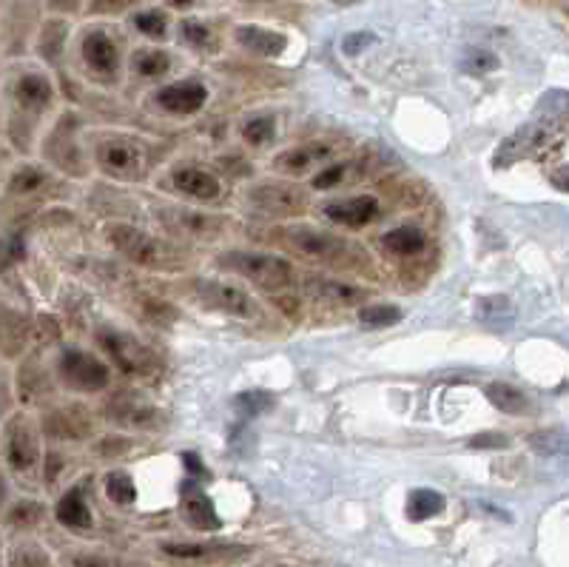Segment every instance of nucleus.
<instances>
[{
  "mask_svg": "<svg viewBox=\"0 0 569 567\" xmlns=\"http://www.w3.org/2000/svg\"><path fill=\"white\" fill-rule=\"evenodd\" d=\"M97 163L111 177L134 180L146 169V149L131 137H106L97 143Z\"/></svg>",
  "mask_w": 569,
  "mask_h": 567,
  "instance_id": "8",
  "label": "nucleus"
},
{
  "mask_svg": "<svg viewBox=\"0 0 569 567\" xmlns=\"http://www.w3.org/2000/svg\"><path fill=\"white\" fill-rule=\"evenodd\" d=\"M527 442H530V448H533L535 454L541 456H558L569 451V434L567 431H558V428H552V431H538V434L530 436Z\"/></svg>",
  "mask_w": 569,
  "mask_h": 567,
  "instance_id": "34",
  "label": "nucleus"
},
{
  "mask_svg": "<svg viewBox=\"0 0 569 567\" xmlns=\"http://www.w3.org/2000/svg\"><path fill=\"white\" fill-rule=\"evenodd\" d=\"M106 416L120 428H140V431H160L166 425V414L143 405L137 399H111L106 402Z\"/></svg>",
  "mask_w": 569,
  "mask_h": 567,
  "instance_id": "13",
  "label": "nucleus"
},
{
  "mask_svg": "<svg viewBox=\"0 0 569 567\" xmlns=\"http://www.w3.org/2000/svg\"><path fill=\"white\" fill-rule=\"evenodd\" d=\"M168 3H171V6H177V9H188L194 0H168Z\"/></svg>",
  "mask_w": 569,
  "mask_h": 567,
  "instance_id": "54",
  "label": "nucleus"
},
{
  "mask_svg": "<svg viewBox=\"0 0 569 567\" xmlns=\"http://www.w3.org/2000/svg\"><path fill=\"white\" fill-rule=\"evenodd\" d=\"M40 431L55 442H83L92 434V419L77 405H52L40 416Z\"/></svg>",
  "mask_w": 569,
  "mask_h": 567,
  "instance_id": "10",
  "label": "nucleus"
},
{
  "mask_svg": "<svg viewBox=\"0 0 569 567\" xmlns=\"http://www.w3.org/2000/svg\"><path fill=\"white\" fill-rule=\"evenodd\" d=\"M97 342L100 348L106 351V357H111V362L129 374V377H151L157 371V357L148 351L143 342H137L126 331H111V328H103L97 334Z\"/></svg>",
  "mask_w": 569,
  "mask_h": 567,
  "instance_id": "6",
  "label": "nucleus"
},
{
  "mask_svg": "<svg viewBox=\"0 0 569 567\" xmlns=\"http://www.w3.org/2000/svg\"><path fill=\"white\" fill-rule=\"evenodd\" d=\"M163 553L183 562H237L248 556V548L222 542H168L163 545Z\"/></svg>",
  "mask_w": 569,
  "mask_h": 567,
  "instance_id": "14",
  "label": "nucleus"
},
{
  "mask_svg": "<svg viewBox=\"0 0 569 567\" xmlns=\"http://www.w3.org/2000/svg\"><path fill=\"white\" fill-rule=\"evenodd\" d=\"M507 445H510V439L504 434H478L470 439V448H476V451H501Z\"/></svg>",
  "mask_w": 569,
  "mask_h": 567,
  "instance_id": "44",
  "label": "nucleus"
},
{
  "mask_svg": "<svg viewBox=\"0 0 569 567\" xmlns=\"http://www.w3.org/2000/svg\"><path fill=\"white\" fill-rule=\"evenodd\" d=\"M183 516L191 528L197 530H220V516L214 511L211 499L200 488H185L183 496Z\"/></svg>",
  "mask_w": 569,
  "mask_h": 567,
  "instance_id": "20",
  "label": "nucleus"
},
{
  "mask_svg": "<svg viewBox=\"0 0 569 567\" xmlns=\"http://www.w3.org/2000/svg\"><path fill=\"white\" fill-rule=\"evenodd\" d=\"M6 499H9V482H6V473L0 468V511L6 508Z\"/></svg>",
  "mask_w": 569,
  "mask_h": 567,
  "instance_id": "53",
  "label": "nucleus"
},
{
  "mask_svg": "<svg viewBox=\"0 0 569 567\" xmlns=\"http://www.w3.org/2000/svg\"><path fill=\"white\" fill-rule=\"evenodd\" d=\"M55 103V86L49 75L35 72V69H23L9 80V117H6V137L18 146L26 149L32 143L35 123L49 112V106Z\"/></svg>",
  "mask_w": 569,
  "mask_h": 567,
  "instance_id": "1",
  "label": "nucleus"
},
{
  "mask_svg": "<svg viewBox=\"0 0 569 567\" xmlns=\"http://www.w3.org/2000/svg\"><path fill=\"white\" fill-rule=\"evenodd\" d=\"M251 200L271 214H296L305 208V194L294 186H282V183L259 186V189L251 191Z\"/></svg>",
  "mask_w": 569,
  "mask_h": 567,
  "instance_id": "18",
  "label": "nucleus"
},
{
  "mask_svg": "<svg viewBox=\"0 0 569 567\" xmlns=\"http://www.w3.org/2000/svg\"><path fill=\"white\" fill-rule=\"evenodd\" d=\"M129 3H134V0H94L92 9L94 12H117V9H123Z\"/></svg>",
  "mask_w": 569,
  "mask_h": 567,
  "instance_id": "49",
  "label": "nucleus"
},
{
  "mask_svg": "<svg viewBox=\"0 0 569 567\" xmlns=\"http://www.w3.org/2000/svg\"><path fill=\"white\" fill-rule=\"evenodd\" d=\"M106 493H109L111 502H117V505H131L137 499V488H134V479L129 473H111L106 479Z\"/></svg>",
  "mask_w": 569,
  "mask_h": 567,
  "instance_id": "38",
  "label": "nucleus"
},
{
  "mask_svg": "<svg viewBox=\"0 0 569 567\" xmlns=\"http://www.w3.org/2000/svg\"><path fill=\"white\" fill-rule=\"evenodd\" d=\"M52 180V174L37 166V163H20L18 169H12V174L6 177V197L12 200H29L40 191L46 189V183Z\"/></svg>",
  "mask_w": 569,
  "mask_h": 567,
  "instance_id": "19",
  "label": "nucleus"
},
{
  "mask_svg": "<svg viewBox=\"0 0 569 567\" xmlns=\"http://www.w3.org/2000/svg\"><path fill=\"white\" fill-rule=\"evenodd\" d=\"M205 86L197 83V80H180V83H171L166 89L157 92V103L166 109V112L174 114H194L200 112L205 106Z\"/></svg>",
  "mask_w": 569,
  "mask_h": 567,
  "instance_id": "17",
  "label": "nucleus"
},
{
  "mask_svg": "<svg viewBox=\"0 0 569 567\" xmlns=\"http://www.w3.org/2000/svg\"><path fill=\"white\" fill-rule=\"evenodd\" d=\"M242 137L251 143V146H262V143H268L271 137H274V117H254V120H248L245 123V129H242Z\"/></svg>",
  "mask_w": 569,
  "mask_h": 567,
  "instance_id": "41",
  "label": "nucleus"
},
{
  "mask_svg": "<svg viewBox=\"0 0 569 567\" xmlns=\"http://www.w3.org/2000/svg\"><path fill=\"white\" fill-rule=\"evenodd\" d=\"M385 248L393 254H416L424 248V234L413 226L393 228L390 234H385Z\"/></svg>",
  "mask_w": 569,
  "mask_h": 567,
  "instance_id": "32",
  "label": "nucleus"
},
{
  "mask_svg": "<svg viewBox=\"0 0 569 567\" xmlns=\"http://www.w3.org/2000/svg\"><path fill=\"white\" fill-rule=\"evenodd\" d=\"M331 154L328 146H299V149H291V152H285L282 157H276V169L282 171H305L311 169L313 163H319V160H325Z\"/></svg>",
  "mask_w": 569,
  "mask_h": 567,
  "instance_id": "29",
  "label": "nucleus"
},
{
  "mask_svg": "<svg viewBox=\"0 0 569 567\" xmlns=\"http://www.w3.org/2000/svg\"><path fill=\"white\" fill-rule=\"evenodd\" d=\"M55 516L60 525H66V528H74V530H86L92 528V511H89V505H86V496L83 491H66L60 499H57L55 505Z\"/></svg>",
  "mask_w": 569,
  "mask_h": 567,
  "instance_id": "24",
  "label": "nucleus"
},
{
  "mask_svg": "<svg viewBox=\"0 0 569 567\" xmlns=\"http://www.w3.org/2000/svg\"><path fill=\"white\" fill-rule=\"evenodd\" d=\"M174 186L197 200H217L220 197V180L205 169L174 171Z\"/></svg>",
  "mask_w": 569,
  "mask_h": 567,
  "instance_id": "23",
  "label": "nucleus"
},
{
  "mask_svg": "<svg viewBox=\"0 0 569 567\" xmlns=\"http://www.w3.org/2000/svg\"><path fill=\"white\" fill-rule=\"evenodd\" d=\"M271 405H274V397L265 394V391H248V394H239L234 399V408L248 416L265 414V411H271Z\"/></svg>",
  "mask_w": 569,
  "mask_h": 567,
  "instance_id": "40",
  "label": "nucleus"
},
{
  "mask_svg": "<svg viewBox=\"0 0 569 567\" xmlns=\"http://www.w3.org/2000/svg\"><path fill=\"white\" fill-rule=\"evenodd\" d=\"M342 177H345V166H331V169H325L316 174L313 186H316V189H331V186H336Z\"/></svg>",
  "mask_w": 569,
  "mask_h": 567,
  "instance_id": "47",
  "label": "nucleus"
},
{
  "mask_svg": "<svg viewBox=\"0 0 569 567\" xmlns=\"http://www.w3.org/2000/svg\"><path fill=\"white\" fill-rule=\"evenodd\" d=\"M26 260V237L20 231L0 234V274H9Z\"/></svg>",
  "mask_w": 569,
  "mask_h": 567,
  "instance_id": "31",
  "label": "nucleus"
},
{
  "mask_svg": "<svg viewBox=\"0 0 569 567\" xmlns=\"http://www.w3.org/2000/svg\"><path fill=\"white\" fill-rule=\"evenodd\" d=\"M66 35H69V26L63 20H49L43 29H40V38H37V52L43 60L55 63L66 49Z\"/></svg>",
  "mask_w": 569,
  "mask_h": 567,
  "instance_id": "28",
  "label": "nucleus"
},
{
  "mask_svg": "<svg viewBox=\"0 0 569 567\" xmlns=\"http://www.w3.org/2000/svg\"><path fill=\"white\" fill-rule=\"evenodd\" d=\"M0 567H6V556H3V542H0Z\"/></svg>",
  "mask_w": 569,
  "mask_h": 567,
  "instance_id": "56",
  "label": "nucleus"
},
{
  "mask_svg": "<svg viewBox=\"0 0 569 567\" xmlns=\"http://www.w3.org/2000/svg\"><path fill=\"white\" fill-rule=\"evenodd\" d=\"M15 394L23 405H37L46 402V397L52 394V374L35 360L32 354H26L20 360L18 377H15Z\"/></svg>",
  "mask_w": 569,
  "mask_h": 567,
  "instance_id": "16",
  "label": "nucleus"
},
{
  "mask_svg": "<svg viewBox=\"0 0 569 567\" xmlns=\"http://www.w3.org/2000/svg\"><path fill=\"white\" fill-rule=\"evenodd\" d=\"M544 140H547V129H541V126H524V129H518L513 137H507V140L501 143L496 166L513 163V160H518V157H524V154L541 149V143H544Z\"/></svg>",
  "mask_w": 569,
  "mask_h": 567,
  "instance_id": "22",
  "label": "nucleus"
},
{
  "mask_svg": "<svg viewBox=\"0 0 569 567\" xmlns=\"http://www.w3.org/2000/svg\"><path fill=\"white\" fill-rule=\"evenodd\" d=\"M262 567H296V565H288V562H268V565Z\"/></svg>",
  "mask_w": 569,
  "mask_h": 567,
  "instance_id": "55",
  "label": "nucleus"
},
{
  "mask_svg": "<svg viewBox=\"0 0 569 567\" xmlns=\"http://www.w3.org/2000/svg\"><path fill=\"white\" fill-rule=\"evenodd\" d=\"M9 567H52V559L37 542H18L9 550Z\"/></svg>",
  "mask_w": 569,
  "mask_h": 567,
  "instance_id": "35",
  "label": "nucleus"
},
{
  "mask_svg": "<svg viewBox=\"0 0 569 567\" xmlns=\"http://www.w3.org/2000/svg\"><path fill=\"white\" fill-rule=\"evenodd\" d=\"M185 465H188V468H191V473H194V476H202V465H200V456L197 454H185Z\"/></svg>",
  "mask_w": 569,
  "mask_h": 567,
  "instance_id": "52",
  "label": "nucleus"
},
{
  "mask_svg": "<svg viewBox=\"0 0 569 567\" xmlns=\"http://www.w3.org/2000/svg\"><path fill=\"white\" fill-rule=\"evenodd\" d=\"M237 40L254 55L276 57L285 52V38L271 32V29H262V26H239Z\"/></svg>",
  "mask_w": 569,
  "mask_h": 567,
  "instance_id": "25",
  "label": "nucleus"
},
{
  "mask_svg": "<svg viewBox=\"0 0 569 567\" xmlns=\"http://www.w3.org/2000/svg\"><path fill=\"white\" fill-rule=\"evenodd\" d=\"M359 320H362V325H370V328H387V325L402 320V311L393 308V305H370V308L359 311Z\"/></svg>",
  "mask_w": 569,
  "mask_h": 567,
  "instance_id": "39",
  "label": "nucleus"
},
{
  "mask_svg": "<svg viewBox=\"0 0 569 567\" xmlns=\"http://www.w3.org/2000/svg\"><path fill=\"white\" fill-rule=\"evenodd\" d=\"M222 263L228 268H234L237 274L248 277L251 283L262 285L268 291H279V288H288L294 280V271L291 263L274 257V254H254V251H234V254H225Z\"/></svg>",
  "mask_w": 569,
  "mask_h": 567,
  "instance_id": "5",
  "label": "nucleus"
},
{
  "mask_svg": "<svg viewBox=\"0 0 569 567\" xmlns=\"http://www.w3.org/2000/svg\"><path fill=\"white\" fill-rule=\"evenodd\" d=\"M484 394H487V399L496 405L498 411H504V414L521 416L530 411V399L524 397L518 388L507 385V382H490V385H484Z\"/></svg>",
  "mask_w": 569,
  "mask_h": 567,
  "instance_id": "27",
  "label": "nucleus"
},
{
  "mask_svg": "<svg viewBox=\"0 0 569 567\" xmlns=\"http://www.w3.org/2000/svg\"><path fill=\"white\" fill-rule=\"evenodd\" d=\"M74 567H131V565L117 562V559H106V556H80V559H74Z\"/></svg>",
  "mask_w": 569,
  "mask_h": 567,
  "instance_id": "48",
  "label": "nucleus"
},
{
  "mask_svg": "<svg viewBox=\"0 0 569 567\" xmlns=\"http://www.w3.org/2000/svg\"><path fill=\"white\" fill-rule=\"evenodd\" d=\"M552 186L561 191H569V166H564V169H558L552 174Z\"/></svg>",
  "mask_w": 569,
  "mask_h": 567,
  "instance_id": "50",
  "label": "nucleus"
},
{
  "mask_svg": "<svg viewBox=\"0 0 569 567\" xmlns=\"http://www.w3.org/2000/svg\"><path fill=\"white\" fill-rule=\"evenodd\" d=\"M285 237L291 240V246L302 254H308L313 260H322V263L331 265H348L350 260L362 263V254L353 246H348L345 240L325 234V231H316V228H288Z\"/></svg>",
  "mask_w": 569,
  "mask_h": 567,
  "instance_id": "7",
  "label": "nucleus"
},
{
  "mask_svg": "<svg viewBox=\"0 0 569 567\" xmlns=\"http://www.w3.org/2000/svg\"><path fill=\"white\" fill-rule=\"evenodd\" d=\"M467 69H473V72H493V69H498V57L484 52V49H470Z\"/></svg>",
  "mask_w": 569,
  "mask_h": 567,
  "instance_id": "43",
  "label": "nucleus"
},
{
  "mask_svg": "<svg viewBox=\"0 0 569 567\" xmlns=\"http://www.w3.org/2000/svg\"><path fill=\"white\" fill-rule=\"evenodd\" d=\"M208 29L202 26V23H197V20H188V23H183V40L185 43H194V46H205L208 43Z\"/></svg>",
  "mask_w": 569,
  "mask_h": 567,
  "instance_id": "45",
  "label": "nucleus"
},
{
  "mask_svg": "<svg viewBox=\"0 0 569 567\" xmlns=\"http://www.w3.org/2000/svg\"><path fill=\"white\" fill-rule=\"evenodd\" d=\"M325 214L336 223L359 228L379 214V203H376V197H353V200H345V203H331L325 208Z\"/></svg>",
  "mask_w": 569,
  "mask_h": 567,
  "instance_id": "21",
  "label": "nucleus"
},
{
  "mask_svg": "<svg viewBox=\"0 0 569 567\" xmlns=\"http://www.w3.org/2000/svg\"><path fill=\"white\" fill-rule=\"evenodd\" d=\"M308 291H311L313 300L325 305H356L362 303L368 294L356 285L345 283H331V280H311L308 283Z\"/></svg>",
  "mask_w": 569,
  "mask_h": 567,
  "instance_id": "26",
  "label": "nucleus"
},
{
  "mask_svg": "<svg viewBox=\"0 0 569 567\" xmlns=\"http://www.w3.org/2000/svg\"><path fill=\"white\" fill-rule=\"evenodd\" d=\"M80 3H83V0H49V6L57 9V12H72Z\"/></svg>",
  "mask_w": 569,
  "mask_h": 567,
  "instance_id": "51",
  "label": "nucleus"
},
{
  "mask_svg": "<svg viewBox=\"0 0 569 567\" xmlns=\"http://www.w3.org/2000/svg\"><path fill=\"white\" fill-rule=\"evenodd\" d=\"M43 152L46 157L55 163L57 169L72 171L77 174L80 171V154H77V146H74V117L72 114H63L57 120V126L49 134V140L43 143Z\"/></svg>",
  "mask_w": 569,
  "mask_h": 567,
  "instance_id": "15",
  "label": "nucleus"
},
{
  "mask_svg": "<svg viewBox=\"0 0 569 567\" xmlns=\"http://www.w3.org/2000/svg\"><path fill=\"white\" fill-rule=\"evenodd\" d=\"M194 291H197L200 300L214 305V308H220L225 314H234V317H242V320L257 317V305H254V300H251L242 288H234V285L228 283H217V280H197V283H194Z\"/></svg>",
  "mask_w": 569,
  "mask_h": 567,
  "instance_id": "11",
  "label": "nucleus"
},
{
  "mask_svg": "<svg viewBox=\"0 0 569 567\" xmlns=\"http://www.w3.org/2000/svg\"><path fill=\"white\" fill-rule=\"evenodd\" d=\"M55 379L77 394H97V391L109 388L111 371L109 365L100 357H94L92 351L69 345V348H60V354H57Z\"/></svg>",
  "mask_w": 569,
  "mask_h": 567,
  "instance_id": "4",
  "label": "nucleus"
},
{
  "mask_svg": "<svg viewBox=\"0 0 569 567\" xmlns=\"http://www.w3.org/2000/svg\"><path fill=\"white\" fill-rule=\"evenodd\" d=\"M35 340V322L9 303H0V357L23 360Z\"/></svg>",
  "mask_w": 569,
  "mask_h": 567,
  "instance_id": "9",
  "label": "nucleus"
},
{
  "mask_svg": "<svg viewBox=\"0 0 569 567\" xmlns=\"http://www.w3.org/2000/svg\"><path fill=\"white\" fill-rule=\"evenodd\" d=\"M40 422H35L29 414H9L3 419L0 428V451H3V462L6 468L15 473L35 471L43 459V448H40Z\"/></svg>",
  "mask_w": 569,
  "mask_h": 567,
  "instance_id": "3",
  "label": "nucleus"
},
{
  "mask_svg": "<svg viewBox=\"0 0 569 567\" xmlns=\"http://www.w3.org/2000/svg\"><path fill=\"white\" fill-rule=\"evenodd\" d=\"M106 240L117 248L123 257H129L131 263L157 268V271H177L183 265V257L174 246H168L163 240L151 237L140 228L126 226V223H111L106 226Z\"/></svg>",
  "mask_w": 569,
  "mask_h": 567,
  "instance_id": "2",
  "label": "nucleus"
},
{
  "mask_svg": "<svg viewBox=\"0 0 569 567\" xmlns=\"http://www.w3.org/2000/svg\"><path fill=\"white\" fill-rule=\"evenodd\" d=\"M46 516V508L35 502V499H23V502H15L9 513H6V522L12 525V528L18 530H29L40 525V519Z\"/></svg>",
  "mask_w": 569,
  "mask_h": 567,
  "instance_id": "33",
  "label": "nucleus"
},
{
  "mask_svg": "<svg viewBox=\"0 0 569 567\" xmlns=\"http://www.w3.org/2000/svg\"><path fill=\"white\" fill-rule=\"evenodd\" d=\"M168 66H171V57H168L166 52H157V49L137 52V57H134V72L143 77L166 75Z\"/></svg>",
  "mask_w": 569,
  "mask_h": 567,
  "instance_id": "36",
  "label": "nucleus"
},
{
  "mask_svg": "<svg viewBox=\"0 0 569 567\" xmlns=\"http://www.w3.org/2000/svg\"><path fill=\"white\" fill-rule=\"evenodd\" d=\"M478 317L487 322V325H504V322L513 320V305L507 303L504 297H487L478 303Z\"/></svg>",
  "mask_w": 569,
  "mask_h": 567,
  "instance_id": "37",
  "label": "nucleus"
},
{
  "mask_svg": "<svg viewBox=\"0 0 569 567\" xmlns=\"http://www.w3.org/2000/svg\"><path fill=\"white\" fill-rule=\"evenodd\" d=\"M80 57L86 63V69L97 77H114L117 75V66H120V52H117V43L103 32V29H94L86 32L80 40Z\"/></svg>",
  "mask_w": 569,
  "mask_h": 567,
  "instance_id": "12",
  "label": "nucleus"
},
{
  "mask_svg": "<svg viewBox=\"0 0 569 567\" xmlns=\"http://www.w3.org/2000/svg\"><path fill=\"white\" fill-rule=\"evenodd\" d=\"M370 43H373V35H370V32H353V35L342 40V52H345V55H359Z\"/></svg>",
  "mask_w": 569,
  "mask_h": 567,
  "instance_id": "46",
  "label": "nucleus"
},
{
  "mask_svg": "<svg viewBox=\"0 0 569 567\" xmlns=\"http://www.w3.org/2000/svg\"><path fill=\"white\" fill-rule=\"evenodd\" d=\"M444 511V496L439 491H430V488H419V491L410 493L407 499V516L424 522V519H433Z\"/></svg>",
  "mask_w": 569,
  "mask_h": 567,
  "instance_id": "30",
  "label": "nucleus"
},
{
  "mask_svg": "<svg viewBox=\"0 0 569 567\" xmlns=\"http://www.w3.org/2000/svg\"><path fill=\"white\" fill-rule=\"evenodd\" d=\"M134 26L148 35V38H163L168 29V20L163 12H157V9H148V12H140V15H134Z\"/></svg>",
  "mask_w": 569,
  "mask_h": 567,
  "instance_id": "42",
  "label": "nucleus"
}]
</instances>
